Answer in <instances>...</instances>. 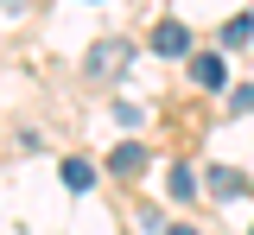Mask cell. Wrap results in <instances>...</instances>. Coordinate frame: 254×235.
Instances as JSON below:
<instances>
[{
    "label": "cell",
    "mask_w": 254,
    "mask_h": 235,
    "mask_svg": "<svg viewBox=\"0 0 254 235\" xmlns=\"http://www.w3.org/2000/svg\"><path fill=\"white\" fill-rule=\"evenodd\" d=\"M0 6H6V13H19V6H26V0H0Z\"/></svg>",
    "instance_id": "obj_10"
},
{
    "label": "cell",
    "mask_w": 254,
    "mask_h": 235,
    "mask_svg": "<svg viewBox=\"0 0 254 235\" xmlns=\"http://www.w3.org/2000/svg\"><path fill=\"white\" fill-rule=\"evenodd\" d=\"M165 191H172V197L185 203L190 191H197V178H190V166H172V178H165Z\"/></svg>",
    "instance_id": "obj_8"
},
{
    "label": "cell",
    "mask_w": 254,
    "mask_h": 235,
    "mask_svg": "<svg viewBox=\"0 0 254 235\" xmlns=\"http://www.w3.org/2000/svg\"><path fill=\"white\" fill-rule=\"evenodd\" d=\"M108 172H115V178L146 172V146H133V140H127V146H115V153H108Z\"/></svg>",
    "instance_id": "obj_5"
},
{
    "label": "cell",
    "mask_w": 254,
    "mask_h": 235,
    "mask_svg": "<svg viewBox=\"0 0 254 235\" xmlns=\"http://www.w3.org/2000/svg\"><path fill=\"white\" fill-rule=\"evenodd\" d=\"M248 235H254V229H248Z\"/></svg>",
    "instance_id": "obj_11"
},
{
    "label": "cell",
    "mask_w": 254,
    "mask_h": 235,
    "mask_svg": "<svg viewBox=\"0 0 254 235\" xmlns=\"http://www.w3.org/2000/svg\"><path fill=\"white\" fill-rule=\"evenodd\" d=\"M222 76H229V64H222L216 51H203V58H190V83H203V89H222Z\"/></svg>",
    "instance_id": "obj_4"
},
{
    "label": "cell",
    "mask_w": 254,
    "mask_h": 235,
    "mask_svg": "<svg viewBox=\"0 0 254 235\" xmlns=\"http://www.w3.org/2000/svg\"><path fill=\"white\" fill-rule=\"evenodd\" d=\"M248 38H254V19H248V13H235V19L222 26V45H229V51H242Z\"/></svg>",
    "instance_id": "obj_6"
},
{
    "label": "cell",
    "mask_w": 254,
    "mask_h": 235,
    "mask_svg": "<svg viewBox=\"0 0 254 235\" xmlns=\"http://www.w3.org/2000/svg\"><path fill=\"white\" fill-rule=\"evenodd\" d=\"M203 184H210V197H248V178H242V172H229V166H210V178H203Z\"/></svg>",
    "instance_id": "obj_3"
},
{
    "label": "cell",
    "mask_w": 254,
    "mask_h": 235,
    "mask_svg": "<svg viewBox=\"0 0 254 235\" xmlns=\"http://www.w3.org/2000/svg\"><path fill=\"white\" fill-rule=\"evenodd\" d=\"M153 51H159V58H185V51H190V26H185V19H159Z\"/></svg>",
    "instance_id": "obj_2"
},
{
    "label": "cell",
    "mask_w": 254,
    "mask_h": 235,
    "mask_svg": "<svg viewBox=\"0 0 254 235\" xmlns=\"http://www.w3.org/2000/svg\"><path fill=\"white\" fill-rule=\"evenodd\" d=\"M64 184H70V191H89V184H95V166H83V159H64Z\"/></svg>",
    "instance_id": "obj_7"
},
{
    "label": "cell",
    "mask_w": 254,
    "mask_h": 235,
    "mask_svg": "<svg viewBox=\"0 0 254 235\" xmlns=\"http://www.w3.org/2000/svg\"><path fill=\"white\" fill-rule=\"evenodd\" d=\"M165 235H197V229H190V223H172V229H165Z\"/></svg>",
    "instance_id": "obj_9"
},
{
    "label": "cell",
    "mask_w": 254,
    "mask_h": 235,
    "mask_svg": "<svg viewBox=\"0 0 254 235\" xmlns=\"http://www.w3.org/2000/svg\"><path fill=\"white\" fill-rule=\"evenodd\" d=\"M127 64H133V45H127V38H95V45H89V58H83L89 83H115Z\"/></svg>",
    "instance_id": "obj_1"
}]
</instances>
